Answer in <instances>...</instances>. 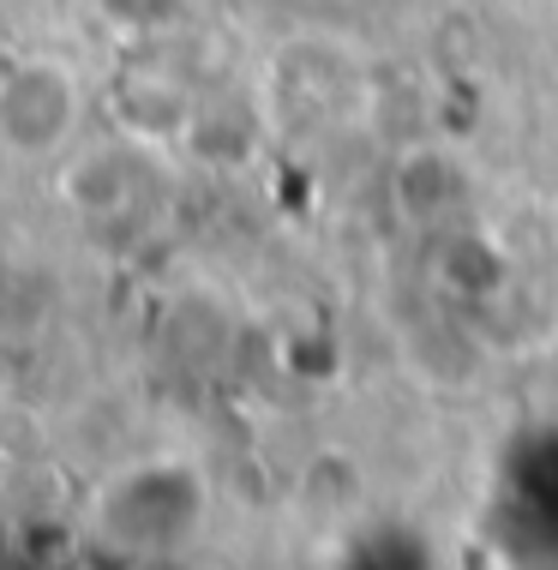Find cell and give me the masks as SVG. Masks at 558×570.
<instances>
[{"label":"cell","mask_w":558,"mask_h":570,"mask_svg":"<svg viewBox=\"0 0 558 570\" xmlns=\"http://www.w3.org/2000/svg\"><path fill=\"white\" fill-rule=\"evenodd\" d=\"M205 499V474L193 462H138L102 487L97 522L127 552H175L198 534Z\"/></svg>","instance_id":"obj_1"},{"label":"cell","mask_w":558,"mask_h":570,"mask_svg":"<svg viewBox=\"0 0 558 570\" xmlns=\"http://www.w3.org/2000/svg\"><path fill=\"white\" fill-rule=\"evenodd\" d=\"M85 90L72 79L67 60H19L0 72V145L12 157H55L67 150L72 127H79Z\"/></svg>","instance_id":"obj_2"},{"label":"cell","mask_w":558,"mask_h":570,"mask_svg":"<svg viewBox=\"0 0 558 570\" xmlns=\"http://www.w3.org/2000/svg\"><path fill=\"white\" fill-rule=\"evenodd\" d=\"M462 168L451 163V157H439V150H409L402 157V168H397V198H402V210L409 217H444V210L462 198Z\"/></svg>","instance_id":"obj_3"},{"label":"cell","mask_w":558,"mask_h":570,"mask_svg":"<svg viewBox=\"0 0 558 570\" xmlns=\"http://www.w3.org/2000/svg\"><path fill=\"white\" fill-rule=\"evenodd\" d=\"M60 193H67L72 210L108 217V210H120L133 193V157H120V150H90L85 163H72L67 175H60Z\"/></svg>","instance_id":"obj_4"},{"label":"cell","mask_w":558,"mask_h":570,"mask_svg":"<svg viewBox=\"0 0 558 570\" xmlns=\"http://www.w3.org/2000/svg\"><path fill=\"white\" fill-rule=\"evenodd\" d=\"M115 109H120V127H133L138 138H175L186 120V97L163 79H127L115 90Z\"/></svg>","instance_id":"obj_5"},{"label":"cell","mask_w":558,"mask_h":570,"mask_svg":"<svg viewBox=\"0 0 558 570\" xmlns=\"http://www.w3.org/2000/svg\"><path fill=\"white\" fill-rule=\"evenodd\" d=\"M180 7L186 0H97V12H108V24H127V30H157Z\"/></svg>","instance_id":"obj_6"},{"label":"cell","mask_w":558,"mask_h":570,"mask_svg":"<svg viewBox=\"0 0 558 570\" xmlns=\"http://www.w3.org/2000/svg\"><path fill=\"white\" fill-rule=\"evenodd\" d=\"M19 295H25V276H19V265H12L7 253H0V331L19 325Z\"/></svg>","instance_id":"obj_7"}]
</instances>
